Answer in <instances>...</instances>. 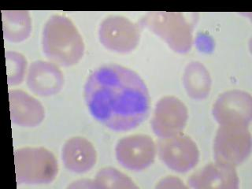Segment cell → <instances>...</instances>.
Returning a JSON list of instances; mask_svg holds the SVG:
<instances>
[{
  "label": "cell",
  "instance_id": "cell-18",
  "mask_svg": "<svg viewBox=\"0 0 252 189\" xmlns=\"http://www.w3.org/2000/svg\"><path fill=\"white\" fill-rule=\"evenodd\" d=\"M6 62L8 85L14 86L22 84L27 69L25 56L15 51H6Z\"/></svg>",
  "mask_w": 252,
  "mask_h": 189
},
{
  "label": "cell",
  "instance_id": "cell-2",
  "mask_svg": "<svg viewBox=\"0 0 252 189\" xmlns=\"http://www.w3.org/2000/svg\"><path fill=\"white\" fill-rule=\"evenodd\" d=\"M43 54L51 63L69 67L81 61L85 54V43L77 27L69 18L51 16L43 28Z\"/></svg>",
  "mask_w": 252,
  "mask_h": 189
},
{
  "label": "cell",
  "instance_id": "cell-9",
  "mask_svg": "<svg viewBox=\"0 0 252 189\" xmlns=\"http://www.w3.org/2000/svg\"><path fill=\"white\" fill-rule=\"evenodd\" d=\"M213 116L219 125L249 126L252 119V97L244 91H227L217 98Z\"/></svg>",
  "mask_w": 252,
  "mask_h": 189
},
{
  "label": "cell",
  "instance_id": "cell-1",
  "mask_svg": "<svg viewBox=\"0 0 252 189\" xmlns=\"http://www.w3.org/2000/svg\"><path fill=\"white\" fill-rule=\"evenodd\" d=\"M85 98L93 118L115 132L136 128L149 113L145 83L135 71L117 64L102 65L89 75Z\"/></svg>",
  "mask_w": 252,
  "mask_h": 189
},
{
  "label": "cell",
  "instance_id": "cell-17",
  "mask_svg": "<svg viewBox=\"0 0 252 189\" xmlns=\"http://www.w3.org/2000/svg\"><path fill=\"white\" fill-rule=\"evenodd\" d=\"M93 183L94 189H138L130 177L112 167L100 169Z\"/></svg>",
  "mask_w": 252,
  "mask_h": 189
},
{
  "label": "cell",
  "instance_id": "cell-8",
  "mask_svg": "<svg viewBox=\"0 0 252 189\" xmlns=\"http://www.w3.org/2000/svg\"><path fill=\"white\" fill-rule=\"evenodd\" d=\"M115 153L117 160L125 169L139 172L153 164L157 147L151 136L136 134L122 138L117 144Z\"/></svg>",
  "mask_w": 252,
  "mask_h": 189
},
{
  "label": "cell",
  "instance_id": "cell-4",
  "mask_svg": "<svg viewBox=\"0 0 252 189\" xmlns=\"http://www.w3.org/2000/svg\"><path fill=\"white\" fill-rule=\"evenodd\" d=\"M16 181L18 184L43 185L51 183L57 177L59 164L49 150L23 148L14 152Z\"/></svg>",
  "mask_w": 252,
  "mask_h": 189
},
{
  "label": "cell",
  "instance_id": "cell-15",
  "mask_svg": "<svg viewBox=\"0 0 252 189\" xmlns=\"http://www.w3.org/2000/svg\"><path fill=\"white\" fill-rule=\"evenodd\" d=\"M4 39L11 43L23 42L30 37L32 19L30 13L24 10L2 11Z\"/></svg>",
  "mask_w": 252,
  "mask_h": 189
},
{
  "label": "cell",
  "instance_id": "cell-6",
  "mask_svg": "<svg viewBox=\"0 0 252 189\" xmlns=\"http://www.w3.org/2000/svg\"><path fill=\"white\" fill-rule=\"evenodd\" d=\"M141 27L123 16L111 15L102 21L98 30L100 43L117 53H129L140 42Z\"/></svg>",
  "mask_w": 252,
  "mask_h": 189
},
{
  "label": "cell",
  "instance_id": "cell-7",
  "mask_svg": "<svg viewBox=\"0 0 252 189\" xmlns=\"http://www.w3.org/2000/svg\"><path fill=\"white\" fill-rule=\"evenodd\" d=\"M158 153L161 161L177 173H187L199 161L197 144L191 137L182 133L161 138L158 143Z\"/></svg>",
  "mask_w": 252,
  "mask_h": 189
},
{
  "label": "cell",
  "instance_id": "cell-10",
  "mask_svg": "<svg viewBox=\"0 0 252 189\" xmlns=\"http://www.w3.org/2000/svg\"><path fill=\"white\" fill-rule=\"evenodd\" d=\"M189 111L181 99L165 96L158 101L152 118L154 133L161 138L171 137L181 133L187 124Z\"/></svg>",
  "mask_w": 252,
  "mask_h": 189
},
{
  "label": "cell",
  "instance_id": "cell-19",
  "mask_svg": "<svg viewBox=\"0 0 252 189\" xmlns=\"http://www.w3.org/2000/svg\"><path fill=\"white\" fill-rule=\"evenodd\" d=\"M157 189H187L183 182L175 177H165L158 182Z\"/></svg>",
  "mask_w": 252,
  "mask_h": 189
},
{
  "label": "cell",
  "instance_id": "cell-20",
  "mask_svg": "<svg viewBox=\"0 0 252 189\" xmlns=\"http://www.w3.org/2000/svg\"><path fill=\"white\" fill-rule=\"evenodd\" d=\"M69 188H77V189H94V183L92 180H81V181L74 182L73 185L69 186Z\"/></svg>",
  "mask_w": 252,
  "mask_h": 189
},
{
  "label": "cell",
  "instance_id": "cell-16",
  "mask_svg": "<svg viewBox=\"0 0 252 189\" xmlns=\"http://www.w3.org/2000/svg\"><path fill=\"white\" fill-rule=\"evenodd\" d=\"M184 85L189 96L195 99L207 98L211 89V78L207 68L193 62L185 68Z\"/></svg>",
  "mask_w": 252,
  "mask_h": 189
},
{
  "label": "cell",
  "instance_id": "cell-14",
  "mask_svg": "<svg viewBox=\"0 0 252 189\" xmlns=\"http://www.w3.org/2000/svg\"><path fill=\"white\" fill-rule=\"evenodd\" d=\"M62 159L69 171L88 173L96 163V150L85 138L75 136L67 140L63 146Z\"/></svg>",
  "mask_w": 252,
  "mask_h": 189
},
{
  "label": "cell",
  "instance_id": "cell-5",
  "mask_svg": "<svg viewBox=\"0 0 252 189\" xmlns=\"http://www.w3.org/2000/svg\"><path fill=\"white\" fill-rule=\"evenodd\" d=\"M252 146L249 126L220 125L214 143L215 161L236 167L250 156Z\"/></svg>",
  "mask_w": 252,
  "mask_h": 189
},
{
  "label": "cell",
  "instance_id": "cell-11",
  "mask_svg": "<svg viewBox=\"0 0 252 189\" xmlns=\"http://www.w3.org/2000/svg\"><path fill=\"white\" fill-rule=\"evenodd\" d=\"M28 88L38 96H52L62 90L64 76L59 65L48 62H33L27 75Z\"/></svg>",
  "mask_w": 252,
  "mask_h": 189
},
{
  "label": "cell",
  "instance_id": "cell-12",
  "mask_svg": "<svg viewBox=\"0 0 252 189\" xmlns=\"http://www.w3.org/2000/svg\"><path fill=\"white\" fill-rule=\"evenodd\" d=\"M188 183L195 189H237L240 181L236 167L216 161L191 174Z\"/></svg>",
  "mask_w": 252,
  "mask_h": 189
},
{
  "label": "cell",
  "instance_id": "cell-13",
  "mask_svg": "<svg viewBox=\"0 0 252 189\" xmlns=\"http://www.w3.org/2000/svg\"><path fill=\"white\" fill-rule=\"evenodd\" d=\"M12 123L26 128L39 126L45 117L41 102L22 90L9 92Z\"/></svg>",
  "mask_w": 252,
  "mask_h": 189
},
{
  "label": "cell",
  "instance_id": "cell-3",
  "mask_svg": "<svg viewBox=\"0 0 252 189\" xmlns=\"http://www.w3.org/2000/svg\"><path fill=\"white\" fill-rule=\"evenodd\" d=\"M139 25L159 36L177 53H187L191 50L192 24L181 13L149 12L142 18Z\"/></svg>",
  "mask_w": 252,
  "mask_h": 189
}]
</instances>
